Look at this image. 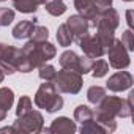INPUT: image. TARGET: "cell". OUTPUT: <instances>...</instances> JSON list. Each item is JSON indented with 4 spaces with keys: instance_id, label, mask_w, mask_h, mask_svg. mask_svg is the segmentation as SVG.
Listing matches in <instances>:
<instances>
[{
    "instance_id": "cell-1",
    "label": "cell",
    "mask_w": 134,
    "mask_h": 134,
    "mask_svg": "<svg viewBox=\"0 0 134 134\" xmlns=\"http://www.w3.org/2000/svg\"><path fill=\"white\" fill-rule=\"evenodd\" d=\"M132 96L134 92H129L128 99H121L117 96H104L98 104L96 109L93 110V120L101 125L104 128L106 132H112L115 131L117 125H115V118L121 117H131L132 114Z\"/></svg>"
},
{
    "instance_id": "cell-20",
    "label": "cell",
    "mask_w": 134,
    "mask_h": 134,
    "mask_svg": "<svg viewBox=\"0 0 134 134\" xmlns=\"http://www.w3.org/2000/svg\"><path fill=\"white\" fill-rule=\"evenodd\" d=\"M92 118H93V110H92L88 106L81 104V106H77V107L74 109V120H76V121L85 123V121H88V120H92Z\"/></svg>"
},
{
    "instance_id": "cell-4",
    "label": "cell",
    "mask_w": 134,
    "mask_h": 134,
    "mask_svg": "<svg viewBox=\"0 0 134 134\" xmlns=\"http://www.w3.org/2000/svg\"><path fill=\"white\" fill-rule=\"evenodd\" d=\"M35 104L40 109H44L47 112H57L63 107V98L58 93V88L52 81H44V84L40 85L36 95H35Z\"/></svg>"
},
{
    "instance_id": "cell-11",
    "label": "cell",
    "mask_w": 134,
    "mask_h": 134,
    "mask_svg": "<svg viewBox=\"0 0 134 134\" xmlns=\"http://www.w3.org/2000/svg\"><path fill=\"white\" fill-rule=\"evenodd\" d=\"M65 24L68 25V29H70V32H71L74 41H79V40H81L82 36H85V35L88 33V30H90V22H88V19L82 18L81 14H76V16L68 18Z\"/></svg>"
},
{
    "instance_id": "cell-3",
    "label": "cell",
    "mask_w": 134,
    "mask_h": 134,
    "mask_svg": "<svg viewBox=\"0 0 134 134\" xmlns=\"http://www.w3.org/2000/svg\"><path fill=\"white\" fill-rule=\"evenodd\" d=\"M21 51L27 57V60L30 62V65L33 68H38V66L44 65L46 62L54 58L55 54H57L55 46H52L51 43H47V41H33V40H30Z\"/></svg>"
},
{
    "instance_id": "cell-28",
    "label": "cell",
    "mask_w": 134,
    "mask_h": 134,
    "mask_svg": "<svg viewBox=\"0 0 134 134\" xmlns=\"http://www.w3.org/2000/svg\"><path fill=\"white\" fill-rule=\"evenodd\" d=\"M30 38H32L33 41H47V38H49V30H47L46 27H43V25H36Z\"/></svg>"
},
{
    "instance_id": "cell-31",
    "label": "cell",
    "mask_w": 134,
    "mask_h": 134,
    "mask_svg": "<svg viewBox=\"0 0 134 134\" xmlns=\"http://www.w3.org/2000/svg\"><path fill=\"white\" fill-rule=\"evenodd\" d=\"M0 132H16V129H14V126H8V128H2Z\"/></svg>"
},
{
    "instance_id": "cell-7",
    "label": "cell",
    "mask_w": 134,
    "mask_h": 134,
    "mask_svg": "<svg viewBox=\"0 0 134 134\" xmlns=\"http://www.w3.org/2000/svg\"><path fill=\"white\" fill-rule=\"evenodd\" d=\"M107 57H109V65L115 70H125L129 66L131 60H129V54H128V49L121 44L120 40H115L112 41V44L107 47Z\"/></svg>"
},
{
    "instance_id": "cell-6",
    "label": "cell",
    "mask_w": 134,
    "mask_h": 134,
    "mask_svg": "<svg viewBox=\"0 0 134 134\" xmlns=\"http://www.w3.org/2000/svg\"><path fill=\"white\" fill-rule=\"evenodd\" d=\"M43 121V115L30 109L27 114L18 117V120L14 121V129L16 132H41L44 131Z\"/></svg>"
},
{
    "instance_id": "cell-34",
    "label": "cell",
    "mask_w": 134,
    "mask_h": 134,
    "mask_svg": "<svg viewBox=\"0 0 134 134\" xmlns=\"http://www.w3.org/2000/svg\"><path fill=\"white\" fill-rule=\"evenodd\" d=\"M123 2H132V0H123Z\"/></svg>"
},
{
    "instance_id": "cell-8",
    "label": "cell",
    "mask_w": 134,
    "mask_h": 134,
    "mask_svg": "<svg viewBox=\"0 0 134 134\" xmlns=\"http://www.w3.org/2000/svg\"><path fill=\"white\" fill-rule=\"evenodd\" d=\"M74 7L79 14L90 22L99 11L112 7V0H74Z\"/></svg>"
},
{
    "instance_id": "cell-5",
    "label": "cell",
    "mask_w": 134,
    "mask_h": 134,
    "mask_svg": "<svg viewBox=\"0 0 134 134\" xmlns=\"http://www.w3.org/2000/svg\"><path fill=\"white\" fill-rule=\"evenodd\" d=\"M52 82L60 92L76 95L82 88V74L76 71H70V70H62L55 74V79Z\"/></svg>"
},
{
    "instance_id": "cell-22",
    "label": "cell",
    "mask_w": 134,
    "mask_h": 134,
    "mask_svg": "<svg viewBox=\"0 0 134 134\" xmlns=\"http://www.w3.org/2000/svg\"><path fill=\"white\" fill-rule=\"evenodd\" d=\"M104 96H106V90H104L103 87H99V85H93V87H90L88 92H87V99H88L92 104H98Z\"/></svg>"
},
{
    "instance_id": "cell-21",
    "label": "cell",
    "mask_w": 134,
    "mask_h": 134,
    "mask_svg": "<svg viewBox=\"0 0 134 134\" xmlns=\"http://www.w3.org/2000/svg\"><path fill=\"white\" fill-rule=\"evenodd\" d=\"M95 38L98 40V43H99L104 49H107V47L112 44V41H114V32L104 30V29H96Z\"/></svg>"
},
{
    "instance_id": "cell-32",
    "label": "cell",
    "mask_w": 134,
    "mask_h": 134,
    "mask_svg": "<svg viewBox=\"0 0 134 134\" xmlns=\"http://www.w3.org/2000/svg\"><path fill=\"white\" fill-rule=\"evenodd\" d=\"M3 79H5V73H3L2 68H0V82H3Z\"/></svg>"
},
{
    "instance_id": "cell-18",
    "label": "cell",
    "mask_w": 134,
    "mask_h": 134,
    "mask_svg": "<svg viewBox=\"0 0 134 134\" xmlns=\"http://www.w3.org/2000/svg\"><path fill=\"white\" fill-rule=\"evenodd\" d=\"M13 2V7L21 11V13H25V14H30V13H35L36 8H38V3L35 0H11Z\"/></svg>"
},
{
    "instance_id": "cell-30",
    "label": "cell",
    "mask_w": 134,
    "mask_h": 134,
    "mask_svg": "<svg viewBox=\"0 0 134 134\" xmlns=\"http://www.w3.org/2000/svg\"><path fill=\"white\" fill-rule=\"evenodd\" d=\"M126 19H128V25H129V29H131V27H132V11H131V10L126 11Z\"/></svg>"
},
{
    "instance_id": "cell-10",
    "label": "cell",
    "mask_w": 134,
    "mask_h": 134,
    "mask_svg": "<svg viewBox=\"0 0 134 134\" xmlns=\"http://www.w3.org/2000/svg\"><path fill=\"white\" fill-rule=\"evenodd\" d=\"M77 43H79V47L84 51V54H85L87 57H90V58H99V57H103L104 52H106V49L98 43V40L95 38V35L87 33V35L82 36Z\"/></svg>"
},
{
    "instance_id": "cell-19",
    "label": "cell",
    "mask_w": 134,
    "mask_h": 134,
    "mask_svg": "<svg viewBox=\"0 0 134 134\" xmlns=\"http://www.w3.org/2000/svg\"><path fill=\"white\" fill-rule=\"evenodd\" d=\"M44 7H46V11L51 16H62L66 11V5L62 0H47L44 3Z\"/></svg>"
},
{
    "instance_id": "cell-13",
    "label": "cell",
    "mask_w": 134,
    "mask_h": 134,
    "mask_svg": "<svg viewBox=\"0 0 134 134\" xmlns=\"http://www.w3.org/2000/svg\"><path fill=\"white\" fill-rule=\"evenodd\" d=\"M76 123L66 117H58L52 121V125L46 129L47 132H55V134H73L76 131Z\"/></svg>"
},
{
    "instance_id": "cell-16",
    "label": "cell",
    "mask_w": 134,
    "mask_h": 134,
    "mask_svg": "<svg viewBox=\"0 0 134 134\" xmlns=\"http://www.w3.org/2000/svg\"><path fill=\"white\" fill-rule=\"evenodd\" d=\"M36 24L35 21H21L14 29H13V36L16 40H25V38H30L33 30H35Z\"/></svg>"
},
{
    "instance_id": "cell-9",
    "label": "cell",
    "mask_w": 134,
    "mask_h": 134,
    "mask_svg": "<svg viewBox=\"0 0 134 134\" xmlns=\"http://www.w3.org/2000/svg\"><path fill=\"white\" fill-rule=\"evenodd\" d=\"M118 13L110 7V8H106L103 11H99L92 21H90V29H104V30H110V32H115V29L118 27Z\"/></svg>"
},
{
    "instance_id": "cell-15",
    "label": "cell",
    "mask_w": 134,
    "mask_h": 134,
    "mask_svg": "<svg viewBox=\"0 0 134 134\" xmlns=\"http://www.w3.org/2000/svg\"><path fill=\"white\" fill-rule=\"evenodd\" d=\"M14 103V93L8 87L0 88V121H3L8 115V110L11 109Z\"/></svg>"
},
{
    "instance_id": "cell-33",
    "label": "cell",
    "mask_w": 134,
    "mask_h": 134,
    "mask_svg": "<svg viewBox=\"0 0 134 134\" xmlns=\"http://www.w3.org/2000/svg\"><path fill=\"white\" fill-rule=\"evenodd\" d=\"M35 2H36V3H38V5H44V3H46V2H47V0H35Z\"/></svg>"
},
{
    "instance_id": "cell-17",
    "label": "cell",
    "mask_w": 134,
    "mask_h": 134,
    "mask_svg": "<svg viewBox=\"0 0 134 134\" xmlns=\"http://www.w3.org/2000/svg\"><path fill=\"white\" fill-rule=\"evenodd\" d=\"M57 41L63 47H68L74 41L73 40V35H71V32H70V29H68V25H66V24H62L57 29Z\"/></svg>"
},
{
    "instance_id": "cell-2",
    "label": "cell",
    "mask_w": 134,
    "mask_h": 134,
    "mask_svg": "<svg viewBox=\"0 0 134 134\" xmlns=\"http://www.w3.org/2000/svg\"><path fill=\"white\" fill-rule=\"evenodd\" d=\"M0 68L7 74H14L16 71L30 73L33 66L30 65V62L27 60V57L22 54L21 49L0 43Z\"/></svg>"
},
{
    "instance_id": "cell-35",
    "label": "cell",
    "mask_w": 134,
    "mask_h": 134,
    "mask_svg": "<svg viewBox=\"0 0 134 134\" xmlns=\"http://www.w3.org/2000/svg\"><path fill=\"white\" fill-rule=\"evenodd\" d=\"M0 2H5V0H0Z\"/></svg>"
},
{
    "instance_id": "cell-23",
    "label": "cell",
    "mask_w": 134,
    "mask_h": 134,
    "mask_svg": "<svg viewBox=\"0 0 134 134\" xmlns=\"http://www.w3.org/2000/svg\"><path fill=\"white\" fill-rule=\"evenodd\" d=\"M109 71V63L106 60H96L93 62V66H92V74L93 77H104Z\"/></svg>"
},
{
    "instance_id": "cell-14",
    "label": "cell",
    "mask_w": 134,
    "mask_h": 134,
    "mask_svg": "<svg viewBox=\"0 0 134 134\" xmlns=\"http://www.w3.org/2000/svg\"><path fill=\"white\" fill-rule=\"evenodd\" d=\"M60 66H62L63 70H70V71H76V73L82 74V70H81V57L74 51H65L60 55Z\"/></svg>"
},
{
    "instance_id": "cell-25",
    "label": "cell",
    "mask_w": 134,
    "mask_h": 134,
    "mask_svg": "<svg viewBox=\"0 0 134 134\" xmlns=\"http://www.w3.org/2000/svg\"><path fill=\"white\" fill-rule=\"evenodd\" d=\"M81 132H82V134H87V132H106V131H104V128H103L101 125H98V123L92 118V120L82 123Z\"/></svg>"
},
{
    "instance_id": "cell-12",
    "label": "cell",
    "mask_w": 134,
    "mask_h": 134,
    "mask_svg": "<svg viewBox=\"0 0 134 134\" xmlns=\"http://www.w3.org/2000/svg\"><path fill=\"white\" fill-rule=\"evenodd\" d=\"M106 84H107V88L110 92H123V90L131 88V85H132V76L128 71H118V73L112 74Z\"/></svg>"
},
{
    "instance_id": "cell-27",
    "label": "cell",
    "mask_w": 134,
    "mask_h": 134,
    "mask_svg": "<svg viewBox=\"0 0 134 134\" xmlns=\"http://www.w3.org/2000/svg\"><path fill=\"white\" fill-rule=\"evenodd\" d=\"M32 109V99L29 96H21L19 103H18V109H16V115L21 117L24 114H27L29 110Z\"/></svg>"
},
{
    "instance_id": "cell-24",
    "label": "cell",
    "mask_w": 134,
    "mask_h": 134,
    "mask_svg": "<svg viewBox=\"0 0 134 134\" xmlns=\"http://www.w3.org/2000/svg\"><path fill=\"white\" fill-rule=\"evenodd\" d=\"M40 68V77L43 79V81H54L55 79V74H57V71H55V68L52 65H41V66H38Z\"/></svg>"
},
{
    "instance_id": "cell-26",
    "label": "cell",
    "mask_w": 134,
    "mask_h": 134,
    "mask_svg": "<svg viewBox=\"0 0 134 134\" xmlns=\"http://www.w3.org/2000/svg\"><path fill=\"white\" fill-rule=\"evenodd\" d=\"M14 21V11L11 8H0V27H7Z\"/></svg>"
},
{
    "instance_id": "cell-29",
    "label": "cell",
    "mask_w": 134,
    "mask_h": 134,
    "mask_svg": "<svg viewBox=\"0 0 134 134\" xmlns=\"http://www.w3.org/2000/svg\"><path fill=\"white\" fill-rule=\"evenodd\" d=\"M120 41H121V44L128 49V52L134 49V38H132V32H131V29H128V30L123 33V36H121Z\"/></svg>"
}]
</instances>
